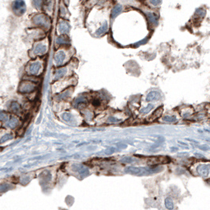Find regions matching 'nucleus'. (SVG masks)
Masks as SVG:
<instances>
[{"label": "nucleus", "instance_id": "obj_26", "mask_svg": "<svg viewBox=\"0 0 210 210\" xmlns=\"http://www.w3.org/2000/svg\"><path fill=\"white\" fill-rule=\"evenodd\" d=\"M12 138H13V136H12L11 134L4 135V136H2V137H1V143H3V142H7V141H8V140L12 139Z\"/></svg>", "mask_w": 210, "mask_h": 210}, {"label": "nucleus", "instance_id": "obj_2", "mask_svg": "<svg viewBox=\"0 0 210 210\" xmlns=\"http://www.w3.org/2000/svg\"><path fill=\"white\" fill-rule=\"evenodd\" d=\"M12 10L16 15H23L26 11V5L23 0H15L12 3Z\"/></svg>", "mask_w": 210, "mask_h": 210}, {"label": "nucleus", "instance_id": "obj_6", "mask_svg": "<svg viewBox=\"0 0 210 210\" xmlns=\"http://www.w3.org/2000/svg\"><path fill=\"white\" fill-rule=\"evenodd\" d=\"M73 170L75 171V172L79 173V175H81L82 178H84L86 175H88V168H85V166L82 165V164H75V165H73Z\"/></svg>", "mask_w": 210, "mask_h": 210}, {"label": "nucleus", "instance_id": "obj_20", "mask_svg": "<svg viewBox=\"0 0 210 210\" xmlns=\"http://www.w3.org/2000/svg\"><path fill=\"white\" fill-rule=\"evenodd\" d=\"M86 103V99H85V97H78L73 101V106L75 108H77L79 105H82V104H85Z\"/></svg>", "mask_w": 210, "mask_h": 210}, {"label": "nucleus", "instance_id": "obj_9", "mask_svg": "<svg viewBox=\"0 0 210 210\" xmlns=\"http://www.w3.org/2000/svg\"><path fill=\"white\" fill-rule=\"evenodd\" d=\"M65 59H66V54L64 53V51H59L55 54V57H54V61L56 65H61L64 62Z\"/></svg>", "mask_w": 210, "mask_h": 210}, {"label": "nucleus", "instance_id": "obj_24", "mask_svg": "<svg viewBox=\"0 0 210 210\" xmlns=\"http://www.w3.org/2000/svg\"><path fill=\"white\" fill-rule=\"evenodd\" d=\"M163 120L168 122H173L176 121V117L175 116H170V115H166L164 117H163Z\"/></svg>", "mask_w": 210, "mask_h": 210}, {"label": "nucleus", "instance_id": "obj_37", "mask_svg": "<svg viewBox=\"0 0 210 210\" xmlns=\"http://www.w3.org/2000/svg\"><path fill=\"white\" fill-rule=\"evenodd\" d=\"M195 156H196V157H201V158H203V156H202V155H200V153H195Z\"/></svg>", "mask_w": 210, "mask_h": 210}, {"label": "nucleus", "instance_id": "obj_23", "mask_svg": "<svg viewBox=\"0 0 210 210\" xmlns=\"http://www.w3.org/2000/svg\"><path fill=\"white\" fill-rule=\"evenodd\" d=\"M62 118L63 119V120H65V121L71 122L72 121V119H73V115H71L70 113L66 112V113H63V114H62Z\"/></svg>", "mask_w": 210, "mask_h": 210}, {"label": "nucleus", "instance_id": "obj_30", "mask_svg": "<svg viewBox=\"0 0 210 210\" xmlns=\"http://www.w3.org/2000/svg\"><path fill=\"white\" fill-rule=\"evenodd\" d=\"M162 0H150V3L153 6H159L161 4Z\"/></svg>", "mask_w": 210, "mask_h": 210}, {"label": "nucleus", "instance_id": "obj_19", "mask_svg": "<svg viewBox=\"0 0 210 210\" xmlns=\"http://www.w3.org/2000/svg\"><path fill=\"white\" fill-rule=\"evenodd\" d=\"M10 110L14 113H18L21 110V106L17 102H12L10 104Z\"/></svg>", "mask_w": 210, "mask_h": 210}, {"label": "nucleus", "instance_id": "obj_16", "mask_svg": "<svg viewBox=\"0 0 210 210\" xmlns=\"http://www.w3.org/2000/svg\"><path fill=\"white\" fill-rule=\"evenodd\" d=\"M122 7L121 5H117L116 7L114 8V9L112 10V12H111V18L112 19H114V18H115L116 17H117L119 14L120 13L122 12Z\"/></svg>", "mask_w": 210, "mask_h": 210}, {"label": "nucleus", "instance_id": "obj_29", "mask_svg": "<svg viewBox=\"0 0 210 210\" xmlns=\"http://www.w3.org/2000/svg\"><path fill=\"white\" fill-rule=\"evenodd\" d=\"M0 119L2 122H7L8 120V116H7V113L1 111V116H0Z\"/></svg>", "mask_w": 210, "mask_h": 210}, {"label": "nucleus", "instance_id": "obj_35", "mask_svg": "<svg viewBox=\"0 0 210 210\" xmlns=\"http://www.w3.org/2000/svg\"><path fill=\"white\" fill-rule=\"evenodd\" d=\"M201 148V150L207 151L209 149V147L207 145H201V146H200V148Z\"/></svg>", "mask_w": 210, "mask_h": 210}, {"label": "nucleus", "instance_id": "obj_17", "mask_svg": "<svg viewBox=\"0 0 210 210\" xmlns=\"http://www.w3.org/2000/svg\"><path fill=\"white\" fill-rule=\"evenodd\" d=\"M18 125V120L15 117H12L7 122V126L11 129L16 128Z\"/></svg>", "mask_w": 210, "mask_h": 210}, {"label": "nucleus", "instance_id": "obj_1", "mask_svg": "<svg viewBox=\"0 0 210 210\" xmlns=\"http://www.w3.org/2000/svg\"><path fill=\"white\" fill-rule=\"evenodd\" d=\"M161 168H137V167H127L125 169V172L131 173L133 175H142L145 174H152V173H157L160 171Z\"/></svg>", "mask_w": 210, "mask_h": 210}, {"label": "nucleus", "instance_id": "obj_7", "mask_svg": "<svg viewBox=\"0 0 210 210\" xmlns=\"http://www.w3.org/2000/svg\"><path fill=\"white\" fill-rule=\"evenodd\" d=\"M41 69V63L40 62H33L29 67V73L32 75H36Z\"/></svg>", "mask_w": 210, "mask_h": 210}, {"label": "nucleus", "instance_id": "obj_34", "mask_svg": "<svg viewBox=\"0 0 210 210\" xmlns=\"http://www.w3.org/2000/svg\"><path fill=\"white\" fill-rule=\"evenodd\" d=\"M115 151H116V149H115V148H108V150H106V153H109V154H111V153H114V152H115Z\"/></svg>", "mask_w": 210, "mask_h": 210}, {"label": "nucleus", "instance_id": "obj_36", "mask_svg": "<svg viewBox=\"0 0 210 210\" xmlns=\"http://www.w3.org/2000/svg\"><path fill=\"white\" fill-rule=\"evenodd\" d=\"M143 43H145V40H143L142 41H141V42L137 43V44H136V46H137V45H140V44H143Z\"/></svg>", "mask_w": 210, "mask_h": 210}, {"label": "nucleus", "instance_id": "obj_15", "mask_svg": "<svg viewBox=\"0 0 210 210\" xmlns=\"http://www.w3.org/2000/svg\"><path fill=\"white\" fill-rule=\"evenodd\" d=\"M66 72H67V69H66V67H63V68L59 69V70L56 71V73H55L54 78L56 80L60 79V78H62V77H63V76L66 74Z\"/></svg>", "mask_w": 210, "mask_h": 210}, {"label": "nucleus", "instance_id": "obj_21", "mask_svg": "<svg viewBox=\"0 0 210 210\" xmlns=\"http://www.w3.org/2000/svg\"><path fill=\"white\" fill-rule=\"evenodd\" d=\"M164 203H165L166 208L168 209H172L174 208V203H173V201L171 200V198H170V197H167V198H165Z\"/></svg>", "mask_w": 210, "mask_h": 210}, {"label": "nucleus", "instance_id": "obj_32", "mask_svg": "<svg viewBox=\"0 0 210 210\" xmlns=\"http://www.w3.org/2000/svg\"><path fill=\"white\" fill-rule=\"evenodd\" d=\"M93 106L98 107V106H99V105H100V101H99V100L98 99H95L93 101Z\"/></svg>", "mask_w": 210, "mask_h": 210}, {"label": "nucleus", "instance_id": "obj_13", "mask_svg": "<svg viewBox=\"0 0 210 210\" xmlns=\"http://www.w3.org/2000/svg\"><path fill=\"white\" fill-rule=\"evenodd\" d=\"M160 95L159 93H157V92H151L146 96V101L150 102L153 101V100H156V99H160Z\"/></svg>", "mask_w": 210, "mask_h": 210}, {"label": "nucleus", "instance_id": "obj_27", "mask_svg": "<svg viewBox=\"0 0 210 210\" xmlns=\"http://www.w3.org/2000/svg\"><path fill=\"white\" fill-rule=\"evenodd\" d=\"M205 14H206V11L204 10L203 9H201V8L197 10V11H196V15H197V17L203 18L204 16H205Z\"/></svg>", "mask_w": 210, "mask_h": 210}, {"label": "nucleus", "instance_id": "obj_11", "mask_svg": "<svg viewBox=\"0 0 210 210\" xmlns=\"http://www.w3.org/2000/svg\"><path fill=\"white\" fill-rule=\"evenodd\" d=\"M146 15L148 17V19L150 22V24H152L153 25H157V23H158V17H157V14H155L154 13H152V12H147Z\"/></svg>", "mask_w": 210, "mask_h": 210}, {"label": "nucleus", "instance_id": "obj_28", "mask_svg": "<svg viewBox=\"0 0 210 210\" xmlns=\"http://www.w3.org/2000/svg\"><path fill=\"white\" fill-rule=\"evenodd\" d=\"M43 0H33V5L36 8H40L42 5Z\"/></svg>", "mask_w": 210, "mask_h": 210}, {"label": "nucleus", "instance_id": "obj_22", "mask_svg": "<svg viewBox=\"0 0 210 210\" xmlns=\"http://www.w3.org/2000/svg\"><path fill=\"white\" fill-rule=\"evenodd\" d=\"M56 43L58 44H68L70 43L69 39L65 36H59L56 39Z\"/></svg>", "mask_w": 210, "mask_h": 210}, {"label": "nucleus", "instance_id": "obj_10", "mask_svg": "<svg viewBox=\"0 0 210 210\" xmlns=\"http://www.w3.org/2000/svg\"><path fill=\"white\" fill-rule=\"evenodd\" d=\"M70 26L68 22H60L59 24V27H58L59 32L60 33H62V34L68 33L70 32Z\"/></svg>", "mask_w": 210, "mask_h": 210}, {"label": "nucleus", "instance_id": "obj_14", "mask_svg": "<svg viewBox=\"0 0 210 210\" xmlns=\"http://www.w3.org/2000/svg\"><path fill=\"white\" fill-rule=\"evenodd\" d=\"M72 93H73V88L67 89V90H66L62 93H61L60 95L58 96L57 97H56V99H57L58 100H62V99H66V98H68L69 96H70L72 94Z\"/></svg>", "mask_w": 210, "mask_h": 210}, {"label": "nucleus", "instance_id": "obj_8", "mask_svg": "<svg viewBox=\"0 0 210 210\" xmlns=\"http://www.w3.org/2000/svg\"><path fill=\"white\" fill-rule=\"evenodd\" d=\"M47 51V46L43 44H37L33 49V54L36 55H43Z\"/></svg>", "mask_w": 210, "mask_h": 210}, {"label": "nucleus", "instance_id": "obj_12", "mask_svg": "<svg viewBox=\"0 0 210 210\" xmlns=\"http://www.w3.org/2000/svg\"><path fill=\"white\" fill-rule=\"evenodd\" d=\"M162 113H163V107H160L153 113V115H151V117L149 118L148 120L149 121H154L155 119H157L161 116Z\"/></svg>", "mask_w": 210, "mask_h": 210}, {"label": "nucleus", "instance_id": "obj_3", "mask_svg": "<svg viewBox=\"0 0 210 210\" xmlns=\"http://www.w3.org/2000/svg\"><path fill=\"white\" fill-rule=\"evenodd\" d=\"M36 88V85L29 81L22 82L18 87V92L21 93H32Z\"/></svg>", "mask_w": 210, "mask_h": 210}, {"label": "nucleus", "instance_id": "obj_25", "mask_svg": "<svg viewBox=\"0 0 210 210\" xmlns=\"http://www.w3.org/2000/svg\"><path fill=\"white\" fill-rule=\"evenodd\" d=\"M153 108V104H148V106L146 107V108H145L142 109V110L140 111V112L142 113V114H147V113L149 112V111H150Z\"/></svg>", "mask_w": 210, "mask_h": 210}, {"label": "nucleus", "instance_id": "obj_31", "mask_svg": "<svg viewBox=\"0 0 210 210\" xmlns=\"http://www.w3.org/2000/svg\"><path fill=\"white\" fill-rule=\"evenodd\" d=\"M108 122H119V119H118L114 116H111L108 119Z\"/></svg>", "mask_w": 210, "mask_h": 210}, {"label": "nucleus", "instance_id": "obj_4", "mask_svg": "<svg viewBox=\"0 0 210 210\" xmlns=\"http://www.w3.org/2000/svg\"><path fill=\"white\" fill-rule=\"evenodd\" d=\"M33 22L36 24L40 25V26L45 27V28H48L50 25V21L49 18L47 16L44 15V14H39L34 17L33 18Z\"/></svg>", "mask_w": 210, "mask_h": 210}, {"label": "nucleus", "instance_id": "obj_5", "mask_svg": "<svg viewBox=\"0 0 210 210\" xmlns=\"http://www.w3.org/2000/svg\"><path fill=\"white\" fill-rule=\"evenodd\" d=\"M209 171L210 164H201V165H199L197 168V174L203 178L208 176Z\"/></svg>", "mask_w": 210, "mask_h": 210}, {"label": "nucleus", "instance_id": "obj_33", "mask_svg": "<svg viewBox=\"0 0 210 210\" xmlns=\"http://www.w3.org/2000/svg\"><path fill=\"white\" fill-rule=\"evenodd\" d=\"M122 161L126 162V163H131V162H133V160L131 159V158H128V157H126V158H124V159L122 160Z\"/></svg>", "mask_w": 210, "mask_h": 210}, {"label": "nucleus", "instance_id": "obj_18", "mask_svg": "<svg viewBox=\"0 0 210 210\" xmlns=\"http://www.w3.org/2000/svg\"><path fill=\"white\" fill-rule=\"evenodd\" d=\"M108 30V22H105L104 23V24H103V25H102V26L98 29L97 31H96V35L98 36L102 35V34H104V33H106Z\"/></svg>", "mask_w": 210, "mask_h": 210}, {"label": "nucleus", "instance_id": "obj_38", "mask_svg": "<svg viewBox=\"0 0 210 210\" xmlns=\"http://www.w3.org/2000/svg\"><path fill=\"white\" fill-rule=\"evenodd\" d=\"M179 143L180 144H182V145H186V146H187V144L186 143H183V142H179Z\"/></svg>", "mask_w": 210, "mask_h": 210}]
</instances>
